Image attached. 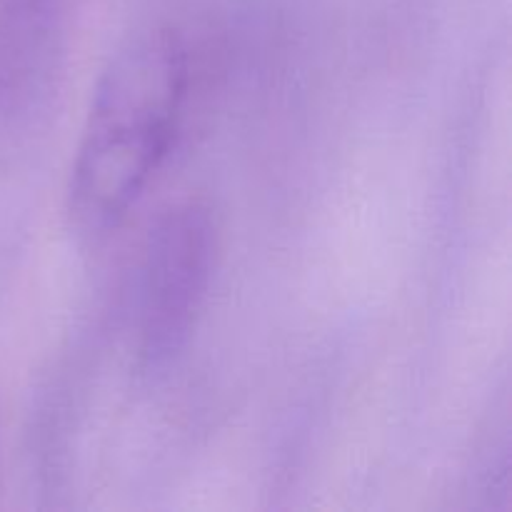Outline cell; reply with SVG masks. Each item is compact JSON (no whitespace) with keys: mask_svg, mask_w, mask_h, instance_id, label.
Instances as JSON below:
<instances>
[{"mask_svg":"<svg viewBox=\"0 0 512 512\" xmlns=\"http://www.w3.org/2000/svg\"><path fill=\"white\" fill-rule=\"evenodd\" d=\"M188 50L173 28L138 35L105 68L68 185V215L85 238L110 233L170 153L188 95Z\"/></svg>","mask_w":512,"mask_h":512,"instance_id":"cell-1","label":"cell"},{"mask_svg":"<svg viewBox=\"0 0 512 512\" xmlns=\"http://www.w3.org/2000/svg\"><path fill=\"white\" fill-rule=\"evenodd\" d=\"M218 255V225L208 203L183 200L150 230L143 260L138 360L148 373L165 370L190 343Z\"/></svg>","mask_w":512,"mask_h":512,"instance_id":"cell-2","label":"cell"},{"mask_svg":"<svg viewBox=\"0 0 512 512\" xmlns=\"http://www.w3.org/2000/svg\"><path fill=\"white\" fill-rule=\"evenodd\" d=\"M68 0H0V123L48 98L65 45Z\"/></svg>","mask_w":512,"mask_h":512,"instance_id":"cell-3","label":"cell"}]
</instances>
